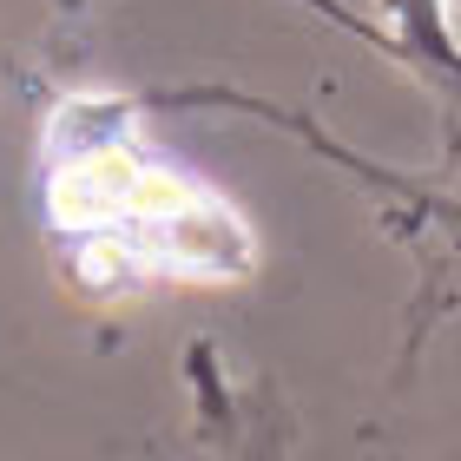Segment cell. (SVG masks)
I'll use <instances>...</instances> for the list:
<instances>
[{
	"instance_id": "1",
	"label": "cell",
	"mask_w": 461,
	"mask_h": 461,
	"mask_svg": "<svg viewBox=\"0 0 461 461\" xmlns=\"http://www.w3.org/2000/svg\"><path fill=\"white\" fill-rule=\"evenodd\" d=\"M40 198L53 238L79 250L86 284L244 277L258 258L224 198L139 145L125 99H67L53 113Z\"/></svg>"
},
{
	"instance_id": "2",
	"label": "cell",
	"mask_w": 461,
	"mask_h": 461,
	"mask_svg": "<svg viewBox=\"0 0 461 461\" xmlns=\"http://www.w3.org/2000/svg\"><path fill=\"white\" fill-rule=\"evenodd\" d=\"M395 27L409 40H442V20H448V0H389Z\"/></svg>"
}]
</instances>
